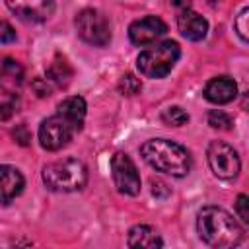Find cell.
Returning <instances> with one entry per match:
<instances>
[{
	"label": "cell",
	"instance_id": "cell-1",
	"mask_svg": "<svg viewBox=\"0 0 249 249\" xmlns=\"http://www.w3.org/2000/svg\"><path fill=\"white\" fill-rule=\"evenodd\" d=\"M196 231L210 247H235L245 235L241 224L220 206H204L198 212Z\"/></svg>",
	"mask_w": 249,
	"mask_h": 249
},
{
	"label": "cell",
	"instance_id": "cell-21",
	"mask_svg": "<svg viewBox=\"0 0 249 249\" xmlns=\"http://www.w3.org/2000/svg\"><path fill=\"white\" fill-rule=\"evenodd\" d=\"M140 89H142V84H140V80L134 76V74H123L121 76V80H119V91L123 93V95H136V93H140Z\"/></svg>",
	"mask_w": 249,
	"mask_h": 249
},
{
	"label": "cell",
	"instance_id": "cell-16",
	"mask_svg": "<svg viewBox=\"0 0 249 249\" xmlns=\"http://www.w3.org/2000/svg\"><path fill=\"white\" fill-rule=\"evenodd\" d=\"M72 74H74V70H72L70 62H68L64 56H60V54H56L54 60H53V62L49 64V68H47V80L53 82V84L58 86V88H66V86L70 84Z\"/></svg>",
	"mask_w": 249,
	"mask_h": 249
},
{
	"label": "cell",
	"instance_id": "cell-28",
	"mask_svg": "<svg viewBox=\"0 0 249 249\" xmlns=\"http://www.w3.org/2000/svg\"><path fill=\"white\" fill-rule=\"evenodd\" d=\"M191 2L193 0H165V4L177 12H183V10H189L191 8Z\"/></svg>",
	"mask_w": 249,
	"mask_h": 249
},
{
	"label": "cell",
	"instance_id": "cell-11",
	"mask_svg": "<svg viewBox=\"0 0 249 249\" xmlns=\"http://www.w3.org/2000/svg\"><path fill=\"white\" fill-rule=\"evenodd\" d=\"M235 95H237V86L230 76L212 78L204 86V97L214 105H226L233 101Z\"/></svg>",
	"mask_w": 249,
	"mask_h": 249
},
{
	"label": "cell",
	"instance_id": "cell-17",
	"mask_svg": "<svg viewBox=\"0 0 249 249\" xmlns=\"http://www.w3.org/2000/svg\"><path fill=\"white\" fill-rule=\"evenodd\" d=\"M2 86H6L8 82L14 86H19L23 82V68L18 60L14 58H4L2 60Z\"/></svg>",
	"mask_w": 249,
	"mask_h": 249
},
{
	"label": "cell",
	"instance_id": "cell-22",
	"mask_svg": "<svg viewBox=\"0 0 249 249\" xmlns=\"http://www.w3.org/2000/svg\"><path fill=\"white\" fill-rule=\"evenodd\" d=\"M235 33H237L245 43H249V6L243 8V10L237 14V18H235Z\"/></svg>",
	"mask_w": 249,
	"mask_h": 249
},
{
	"label": "cell",
	"instance_id": "cell-7",
	"mask_svg": "<svg viewBox=\"0 0 249 249\" xmlns=\"http://www.w3.org/2000/svg\"><path fill=\"white\" fill-rule=\"evenodd\" d=\"M111 175H113V183H115L119 193L130 195V196L140 193L142 181H140L138 169H136V165L128 154L115 152L111 156Z\"/></svg>",
	"mask_w": 249,
	"mask_h": 249
},
{
	"label": "cell",
	"instance_id": "cell-20",
	"mask_svg": "<svg viewBox=\"0 0 249 249\" xmlns=\"http://www.w3.org/2000/svg\"><path fill=\"white\" fill-rule=\"evenodd\" d=\"M206 121H208V124H210L212 128H216V130H231V128H233V119H231L226 111H222V109H212V111H208Z\"/></svg>",
	"mask_w": 249,
	"mask_h": 249
},
{
	"label": "cell",
	"instance_id": "cell-25",
	"mask_svg": "<svg viewBox=\"0 0 249 249\" xmlns=\"http://www.w3.org/2000/svg\"><path fill=\"white\" fill-rule=\"evenodd\" d=\"M169 187L163 183V181H158V179H152V195L156 196V198H165V196H169Z\"/></svg>",
	"mask_w": 249,
	"mask_h": 249
},
{
	"label": "cell",
	"instance_id": "cell-3",
	"mask_svg": "<svg viewBox=\"0 0 249 249\" xmlns=\"http://www.w3.org/2000/svg\"><path fill=\"white\" fill-rule=\"evenodd\" d=\"M43 183L54 193L82 191L88 183V167L76 158L51 161L43 167Z\"/></svg>",
	"mask_w": 249,
	"mask_h": 249
},
{
	"label": "cell",
	"instance_id": "cell-10",
	"mask_svg": "<svg viewBox=\"0 0 249 249\" xmlns=\"http://www.w3.org/2000/svg\"><path fill=\"white\" fill-rule=\"evenodd\" d=\"M167 33V25L163 19H160L158 16H146L140 18L136 21L130 23L128 27V37L134 45L144 47L150 43H156L160 37H163Z\"/></svg>",
	"mask_w": 249,
	"mask_h": 249
},
{
	"label": "cell",
	"instance_id": "cell-24",
	"mask_svg": "<svg viewBox=\"0 0 249 249\" xmlns=\"http://www.w3.org/2000/svg\"><path fill=\"white\" fill-rule=\"evenodd\" d=\"M12 136L16 138V142L19 146H29V142H31V132L27 130L25 124H16V128H12Z\"/></svg>",
	"mask_w": 249,
	"mask_h": 249
},
{
	"label": "cell",
	"instance_id": "cell-12",
	"mask_svg": "<svg viewBox=\"0 0 249 249\" xmlns=\"http://www.w3.org/2000/svg\"><path fill=\"white\" fill-rule=\"evenodd\" d=\"M177 27H179V33L189 41H202L208 33V21L200 14L193 12L191 8L179 12Z\"/></svg>",
	"mask_w": 249,
	"mask_h": 249
},
{
	"label": "cell",
	"instance_id": "cell-2",
	"mask_svg": "<svg viewBox=\"0 0 249 249\" xmlns=\"http://www.w3.org/2000/svg\"><path fill=\"white\" fill-rule=\"evenodd\" d=\"M140 156L156 171L171 177H185L193 167L189 150L167 138H150L140 146Z\"/></svg>",
	"mask_w": 249,
	"mask_h": 249
},
{
	"label": "cell",
	"instance_id": "cell-5",
	"mask_svg": "<svg viewBox=\"0 0 249 249\" xmlns=\"http://www.w3.org/2000/svg\"><path fill=\"white\" fill-rule=\"evenodd\" d=\"M74 25H76V33L80 35V39L86 41L88 45L105 47L111 41V27H109L107 18L93 8L82 10L76 16Z\"/></svg>",
	"mask_w": 249,
	"mask_h": 249
},
{
	"label": "cell",
	"instance_id": "cell-14",
	"mask_svg": "<svg viewBox=\"0 0 249 249\" xmlns=\"http://www.w3.org/2000/svg\"><path fill=\"white\" fill-rule=\"evenodd\" d=\"M56 113L64 117L76 132H80L84 126V119H86V101L80 95H70L58 103Z\"/></svg>",
	"mask_w": 249,
	"mask_h": 249
},
{
	"label": "cell",
	"instance_id": "cell-13",
	"mask_svg": "<svg viewBox=\"0 0 249 249\" xmlns=\"http://www.w3.org/2000/svg\"><path fill=\"white\" fill-rule=\"evenodd\" d=\"M25 187V179L14 165L4 163L0 167V191H2V204L8 206L16 196L21 195Z\"/></svg>",
	"mask_w": 249,
	"mask_h": 249
},
{
	"label": "cell",
	"instance_id": "cell-15",
	"mask_svg": "<svg viewBox=\"0 0 249 249\" xmlns=\"http://www.w3.org/2000/svg\"><path fill=\"white\" fill-rule=\"evenodd\" d=\"M126 245L128 247H161L163 245V239L160 237V233L152 226L140 224V226L130 228Z\"/></svg>",
	"mask_w": 249,
	"mask_h": 249
},
{
	"label": "cell",
	"instance_id": "cell-8",
	"mask_svg": "<svg viewBox=\"0 0 249 249\" xmlns=\"http://www.w3.org/2000/svg\"><path fill=\"white\" fill-rule=\"evenodd\" d=\"M76 134V130L70 126V123L60 117L58 113L45 119L39 126V142L45 150L49 152H58L62 150L70 140L72 136Z\"/></svg>",
	"mask_w": 249,
	"mask_h": 249
},
{
	"label": "cell",
	"instance_id": "cell-4",
	"mask_svg": "<svg viewBox=\"0 0 249 249\" xmlns=\"http://www.w3.org/2000/svg\"><path fill=\"white\" fill-rule=\"evenodd\" d=\"M181 56V49L175 41H161L152 49H146L136 58V68L146 78L167 76Z\"/></svg>",
	"mask_w": 249,
	"mask_h": 249
},
{
	"label": "cell",
	"instance_id": "cell-9",
	"mask_svg": "<svg viewBox=\"0 0 249 249\" xmlns=\"http://www.w3.org/2000/svg\"><path fill=\"white\" fill-rule=\"evenodd\" d=\"M8 10L23 21L41 23L54 12V0H4Z\"/></svg>",
	"mask_w": 249,
	"mask_h": 249
},
{
	"label": "cell",
	"instance_id": "cell-18",
	"mask_svg": "<svg viewBox=\"0 0 249 249\" xmlns=\"http://www.w3.org/2000/svg\"><path fill=\"white\" fill-rule=\"evenodd\" d=\"M18 103H19L18 93H14L6 86H2V93H0V119L8 121L10 115L18 111Z\"/></svg>",
	"mask_w": 249,
	"mask_h": 249
},
{
	"label": "cell",
	"instance_id": "cell-19",
	"mask_svg": "<svg viewBox=\"0 0 249 249\" xmlns=\"http://www.w3.org/2000/svg\"><path fill=\"white\" fill-rule=\"evenodd\" d=\"M161 121L165 124H169V126H183V124L189 123V115L179 105H171V107L161 111Z\"/></svg>",
	"mask_w": 249,
	"mask_h": 249
},
{
	"label": "cell",
	"instance_id": "cell-23",
	"mask_svg": "<svg viewBox=\"0 0 249 249\" xmlns=\"http://www.w3.org/2000/svg\"><path fill=\"white\" fill-rule=\"evenodd\" d=\"M235 212L243 220V224L249 226V196L247 195H237V198H235Z\"/></svg>",
	"mask_w": 249,
	"mask_h": 249
},
{
	"label": "cell",
	"instance_id": "cell-27",
	"mask_svg": "<svg viewBox=\"0 0 249 249\" xmlns=\"http://www.w3.org/2000/svg\"><path fill=\"white\" fill-rule=\"evenodd\" d=\"M0 41L2 45H8L12 41H16V31L12 29V25L8 21H2V31H0Z\"/></svg>",
	"mask_w": 249,
	"mask_h": 249
},
{
	"label": "cell",
	"instance_id": "cell-29",
	"mask_svg": "<svg viewBox=\"0 0 249 249\" xmlns=\"http://www.w3.org/2000/svg\"><path fill=\"white\" fill-rule=\"evenodd\" d=\"M241 107H243L245 111H249V89L241 95Z\"/></svg>",
	"mask_w": 249,
	"mask_h": 249
},
{
	"label": "cell",
	"instance_id": "cell-6",
	"mask_svg": "<svg viewBox=\"0 0 249 249\" xmlns=\"http://www.w3.org/2000/svg\"><path fill=\"white\" fill-rule=\"evenodd\" d=\"M206 158H208V165H210L212 173L218 179L231 181L239 175L241 161H239L237 152L230 144H226L222 140H212L206 150Z\"/></svg>",
	"mask_w": 249,
	"mask_h": 249
},
{
	"label": "cell",
	"instance_id": "cell-26",
	"mask_svg": "<svg viewBox=\"0 0 249 249\" xmlns=\"http://www.w3.org/2000/svg\"><path fill=\"white\" fill-rule=\"evenodd\" d=\"M33 89L37 91L39 97L51 95V86H49V80L47 78H35L33 80Z\"/></svg>",
	"mask_w": 249,
	"mask_h": 249
},
{
	"label": "cell",
	"instance_id": "cell-30",
	"mask_svg": "<svg viewBox=\"0 0 249 249\" xmlns=\"http://www.w3.org/2000/svg\"><path fill=\"white\" fill-rule=\"evenodd\" d=\"M212 2H216V0H212Z\"/></svg>",
	"mask_w": 249,
	"mask_h": 249
}]
</instances>
